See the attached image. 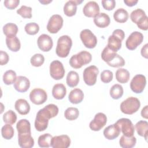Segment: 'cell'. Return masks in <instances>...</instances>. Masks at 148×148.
<instances>
[{"label":"cell","instance_id":"cell-50","mask_svg":"<svg viewBox=\"0 0 148 148\" xmlns=\"http://www.w3.org/2000/svg\"><path fill=\"white\" fill-rule=\"evenodd\" d=\"M147 47H148V44H145L142 48L140 53L142 57H143L145 58H148V54H147Z\"/></svg>","mask_w":148,"mask_h":148},{"label":"cell","instance_id":"cell-25","mask_svg":"<svg viewBox=\"0 0 148 148\" xmlns=\"http://www.w3.org/2000/svg\"><path fill=\"white\" fill-rule=\"evenodd\" d=\"M84 98V93L80 88H74L69 92L68 99L73 104H78L80 103Z\"/></svg>","mask_w":148,"mask_h":148},{"label":"cell","instance_id":"cell-42","mask_svg":"<svg viewBox=\"0 0 148 148\" xmlns=\"http://www.w3.org/2000/svg\"><path fill=\"white\" fill-rule=\"evenodd\" d=\"M17 13L24 18H31L32 17V8L29 6L22 5L17 10Z\"/></svg>","mask_w":148,"mask_h":148},{"label":"cell","instance_id":"cell-41","mask_svg":"<svg viewBox=\"0 0 148 148\" xmlns=\"http://www.w3.org/2000/svg\"><path fill=\"white\" fill-rule=\"evenodd\" d=\"M145 16H146V14L145 11L142 9L138 8L131 12L130 14V18L133 23L136 24V23Z\"/></svg>","mask_w":148,"mask_h":148},{"label":"cell","instance_id":"cell-6","mask_svg":"<svg viewBox=\"0 0 148 148\" xmlns=\"http://www.w3.org/2000/svg\"><path fill=\"white\" fill-rule=\"evenodd\" d=\"M140 106L139 100L134 97L127 98L120 104V110L122 113L126 114H132L136 112Z\"/></svg>","mask_w":148,"mask_h":148},{"label":"cell","instance_id":"cell-7","mask_svg":"<svg viewBox=\"0 0 148 148\" xmlns=\"http://www.w3.org/2000/svg\"><path fill=\"white\" fill-rule=\"evenodd\" d=\"M98 73L99 69L95 65H90L86 68L83 73L84 83L90 86L94 85L96 83Z\"/></svg>","mask_w":148,"mask_h":148},{"label":"cell","instance_id":"cell-51","mask_svg":"<svg viewBox=\"0 0 148 148\" xmlns=\"http://www.w3.org/2000/svg\"><path fill=\"white\" fill-rule=\"evenodd\" d=\"M141 116L144 119L148 118V106L146 105L141 110Z\"/></svg>","mask_w":148,"mask_h":148},{"label":"cell","instance_id":"cell-52","mask_svg":"<svg viewBox=\"0 0 148 148\" xmlns=\"http://www.w3.org/2000/svg\"><path fill=\"white\" fill-rule=\"evenodd\" d=\"M138 1V0H124V3L130 7H132L133 6H135L137 3Z\"/></svg>","mask_w":148,"mask_h":148},{"label":"cell","instance_id":"cell-28","mask_svg":"<svg viewBox=\"0 0 148 148\" xmlns=\"http://www.w3.org/2000/svg\"><path fill=\"white\" fill-rule=\"evenodd\" d=\"M16 128L18 134H31V124L29 121L27 119L20 120L16 124Z\"/></svg>","mask_w":148,"mask_h":148},{"label":"cell","instance_id":"cell-2","mask_svg":"<svg viewBox=\"0 0 148 148\" xmlns=\"http://www.w3.org/2000/svg\"><path fill=\"white\" fill-rule=\"evenodd\" d=\"M101 58L109 66L112 67H121L125 65L124 58L107 46L103 49L101 53Z\"/></svg>","mask_w":148,"mask_h":148},{"label":"cell","instance_id":"cell-19","mask_svg":"<svg viewBox=\"0 0 148 148\" xmlns=\"http://www.w3.org/2000/svg\"><path fill=\"white\" fill-rule=\"evenodd\" d=\"M13 86L16 91L20 92H25L30 87V82L25 76H18L17 77Z\"/></svg>","mask_w":148,"mask_h":148},{"label":"cell","instance_id":"cell-24","mask_svg":"<svg viewBox=\"0 0 148 148\" xmlns=\"http://www.w3.org/2000/svg\"><path fill=\"white\" fill-rule=\"evenodd\" d=\"M94 23L99 28H105L110 24V19L105 13H100L94 17Z\"/></svg>","mask_w":148,"mask_h":148},{"label":"cell","instance_id":"cell-26","mask_svg":"<svg viewBox=\"0 0 148 148\" xmlns=\"http://www.w3.org/2000/svg\"><path fill=\"white\" fill-rule=\"evenodd\" d=\"M66 94L65 86L62 83H57L54 85L52 88V95L56 99H63Z\"/></svg>","mask_w":148,"mask_h":148},{"label":"cell","instance_id":"cell-32","mask_svg":"<svg viewBox=\"0 0 148 148\" xmlns=\"http://www.w3.org/2000/svg\"><path fill=\"white\" fill-rule=\"evenodd\" d=\"M130 77V72L124 68H119L116 72V79L120 83H126Z\"/></svg>","mask_w":148,"mask_h":148},{"label":"cell","instance_id":"cell-1","mask_svg":"<svg viewBox=\"0 0 148 148\" xmlns=\"http://www.w3.org/2000/svg\"><path fill=\"white\" fill-rule=\"evenodd\" d=\"M58 108L57 105L50 103L40 109L36 116L35 128L39 132L43 131L48 127L50 119L56 117L58 113Z\"/></svg>","mask_w":148,"mask_h":148},{"label":"cell","instance_id":"cell-17","mask_svg":"<svg viewBox=\"0 0 148 148\" xmlns=\"http://www.w3.org/2000/svg\"><path fill=\"white\" fill-rule=\"evenodd\" d=\"M38 46L43 51H50L53 46L52 38L47 34L40 35L37 40Z\"/></svg>","mask_w":148,"mask_h":148},{"label":"cell","instance_id":"cell-37","mask_svg":"<svg viewBox=\"0 0 148 148\" xmlns=\"http://www.w3.org/2000/svg\"><path fill=\"white\" fill-rule=\"evenodd\" d=\"M16 78V73L13 70H8L6 71L3 75V81L6 85L14 84Z\"/></svg>","mask_w":148,"mask_h":148},{"label":"cell","instance_id":"cell-23","mask_svg":"<svg viewBox=\"0 0 148 148\" xmlns=\"http://www.w3.org/2000/svg\"><path fill=\"white\" fill-rule=\"evenodd\" d=\"M14 108L17 112L21 115L27 114L30 110V105L27 100L18 99L14 103Z\"/></svg>","mask_w":148,"mask_h":148},{"label":"cell","instance_id":"cell-48","mask_svg":"<svg viewBox=\"0 0 148 148\" xmlns=\"http://www.w3.org/2000/svg\"><path fill=\"white\" fill-rule=\"evenodd\" d=\"M147 24H148V18H147V16H144L143 18H142L137 23L136 25L138 26V27L142 29V30H144V31H146L148 29V26H147Z\"/></svg>","mask_w":148,"mask_h":148},{"label":"cell","instance_id":"cell-3","mask_svg":"<svg viewBox=\"0 0 148 148\" xmlns=\"http://www.w3.org/2000/svg\"><path fill=\"white\" fill-rule=\"evenodd\" d=\"M72 46V40L69 36L62 35L60 36L57 40L56 49V54L59 57H66L69 54Z\"/></svg>","mask_w":148,"mask_h":148},{"label":"cell","instance_id":"cell-53","mask_svg":"<svg viewBox=\"0 0 148 148\" xmlns=\"http://www.w3.org/2000/svg\"><path fill=\"white\" fill-rule=\"evenodd\" d=\"M39 2L42 3V4H44V5H47L50 2H52L51 0H49V1H39Z\"/></svg>","mask_w":148,"mask_h":148},{"label":"cell","instance_id":"cell-31","mask_svg":"<svg viewBox=\"0 0 148 148\" xmlns=\"http://www.w3.org/2000/svg\"><path fill=\"white\" fill-rule=\"evenodd\" d=\"M128 13L124 8H119L113 14V18L114 20L120 23H124L128 19Z\"/></svg>","mask_w":148,"mask_h":148},{"label":"cell","instance_id":"cell-16","mask_svg":"<svg viewBox=\"0 0 148 148\" xmlns=\"http://www.w3.org/2000/svg\"><path fill=\"white\" fill-rule=\"evenodd\" d=\"M70 145V138L66 135H62L53 137L50 146L53 148H68Z\"/></svg>","mask_w":148,"mask_h":148},{"label":"cell","instance_id":"cell-34","mask_svg":"<svg viewBox=\"0 0 148 148\" xmlns=\"http://www.w3.org/2000/svg\"><path fill=\"white\" fill-rule=\"evenodd\" d=\"M3 32L6 37L16 36L18 32V27L12 23H7L3 27Z\"/></svg>","mask_w":148,"mask_h":148},{"label":"cell","instance_id":"cell-8","mask_svg":"<svg viewBox=\"0 0 148 148\" xmlns=\"http://www.w3.org/2000/svg\"><path fill=\"white\" fill-rule=\"evenodd\" d=\"M80 38L84 46L88 49H93L97 44L96 36L88 29L82 30L80 33Z\"/></svg>","mask_w":148,"mask_h":148},{"label":"cell","instance_id":"cell-40","mask_svg":"<svg viewBox=\"0 0 148 148\" xmlns=\"http://www.w3.org/2000/svg\"><path fill=\"white\" fill-rule=\"evenodd\" d=\"M3 120L5 123L12 125L17 120V115L14 111L9 110L3 115Z\"/></svg>","mask_w":148,"mask_h":148},{"label":"cell","instance_id":"cell-13","mask_svg":"<svg viewBox=\"0 0 148 148\" xmlns=\"http://www.w3.org/2000/svg\"><path fill=\"white\" fill-rule=\"evenodd\" d=\"M120 128L124 135L126 136H134L135 133V127L132 121L127 118H121L119 119L116 123Z\"/></svg>","mask_w":148,"mask_h":148},{"label":"cell","instance_id":"cell-10","mask_svg":"<svg viewBox=\"0 0 148 148\" xmlns=\"http://www.w3.org/2000/svg\"><path fill=\"white\" fill-rule=\"evenodd\" d=\"M146 84V77L141 74L135 75L130 82V88L131 90L136 93L139 94L143 92Z\"/></svg>","mask_w":148,"mask_h":148},{"label":"cell","instance_id":"cell-44","mask_svg":"<svg viewBox=\"0 0 148 148\" xmlns=\"http://www.w3.org/2000/svg\"><path fill=\"white\" fill-rule=\"evenodd\" d=\"M45 62L44 56L40 53L35 54L32 56L30 60V62L31 65L35 67L40 66Z\"/></svg>","mask_w":148,"mask_h":148},{"label":"cell","instance_id":"cell-30","mask_svg":"<svg viewBox=\"0 0 148 148\" xmlns=\"http://www.w3.org/2000/svg\"><path fill=\"white\" fill-rule=\"evenodd\" d=\"M136 143V139L135 136H126L122 135L119 140L120 146L123 148H132Z\"/></svg>","mask_w":148,"mask_h":148},{"label":"cell","instance_id":"cell-21","mask_svg":"<svg viewBox=\"0 0 148 148\" xmlns=\"http://www.w3.org/2000/svg\"><path fill=\"white\" fill-rule=\"evenodd\" d=\"M83 1L82 0H71L67 1L65 3L63 8L64 14L68 17H72L75 15L77 10V5L82 3Z\"/></svg>","mask_w":148,"mask_h":148},{"label":"cell","instance_id":"cell-4","mask_svg":"<svg viewBox=\"0 0 148 148\" xmlns=\"http://www.w3.org/2000/svg\"><path fill=\"white\" fill-rule=\"evenodd\" d=\"M92 60L90 53L87 51H81L76 54L73 55L69 60V65L75 69L82 68L83 65L89 64Z\"/></svg>","mask_w":148,"mask_h":148},{"label":"cell","instance_id":"cell-35","mask_svg":"<svg viewBox=\"0 0 148 148\" xmlns=\"http://www.w3.org/2000/svg\"><path fill=\"white\" fill-rule=\"evenodd\" d=\"M109 93L110 95L113 99H118L120 98L123 95V88L121 85L119 84H115L111 87Z\"/></svg>","mask_w":148,"mask_h":148},{"label":"cell","instance_id":"cell-38","mask_svg":"<svg viewBox=\"0 0 148 148\" xmlns=\"http://www.w3.org/2000/svg\"><path fill=\"white\" fill-rule=\"evenodd\" d=\"M14 131L11 124H6L1 128V134L2 137L7 140H9L14 136Z\"/></svg>","mask_w":148,"mask_h":148},{"label":"cell","instance_id":"cell-27","mask_svg":"<svg viewBox=\"0 0 148 148\" xmlns=\"http://www.w3.org/2000/svg\"><path fill=\"white\" fill-rule=\"evenodd\" d=\"M6 44L8 48L13 52L18 51L21 47V43L20 40L16 36L6 37Z\"/></svg>","mask_w":148,"mask_h":148},{"label":"cell","instance_id":"cell-22","mask_svg":"<svg viewBox=\"0 0 148 148\" xmlns=\"http://www.w3.org/2000/svg\"><path fill=\"white\" fill-rule=\"evenodd\" d=\"M18 143L22 148H31L34 146V140L31 134H18Z\"/></svg>","mask_w":148,"mask_h":148},{"label":"cell","instance_id":"cell-49","mask_svg":"<svg viewBox=\"0 0 148 148\" xmlns=\"http://www.w3.org/2000/svg\"><path fill=\"white\" fill-rule=\"evenodd\" d=\"M0 60H1V65H3L6 64L9 60V57L8 54L3 50H1L0 51Z\"/></svg>","mask_w":148,"mask_h":148},{"label":"cell","instance_id":"cell-47","mask_svg":"<svg viewBox=\"0 0 148 148\" xmlns=\"http://www.w3.org/2000/svg\"><path fill=\"white\" fill-rule=\"evenodd\" d=\"M20 3L19 0H5L3 2L5 6L10 10L14 9L17 7Z\"/></svg>","mask_w":148,"mask_h":148},{"label":"cell","instance_id":"cell-20","mask_svg":"<svg viewBox=\"0 0 148 148\" xmlns=\"http://www.w3.org/2000/svg\"><path fill=\"white\" fill-rule=\"evenodd\" d=\"M120 132L121 130L119 126L114 123L106 127L103 133L105 138L108 140H113L119 136Z\"/></svg>","mask_w":148,"mask_h":148},{"label":"cell","instance_id":"cell-45","mask_svg":"<svg viewBox=\"0 0 148 148\" xmlns=\"http://www.w3.org/2000/svg\"><path fill=\"white\" fill-rule=\"evenodd\" d=\"M113 72L109 70H104L101 73V80L104 83H108L113 79Z\"/></svg>","mask_w":148,"mask_h":148},{"label":"cell","instance_id":"cell-12","mask_svg":"<svg viewBox=\"0 0 148 148\" xmlns=\"http://www.w3.org/2000/svg\"><path fill=\"white\" fill-rule=\"evenodd\" d=\"M143 40V34L138 31H134L130 35L125 41L126 47L130 50H134L142 43Z\"/></svg>","mask_w":148,"mask_h":148},{"label":"cell","instance_id":"cell-43","mask_svg":"<svg viewBox=\"0 0 148 148\" xmlns=\"http://www.w3.org/2000/svg\"><path fill=\"white\" fill-rule=\"evenodd\" d=\"M24 30L27 34L34 35L39 32V26L36 23H29L25 25Z\"/></svg>","mask_w":148,"mask_h":148},{"label":"cell","instance_id":"cell-9","mask_svg":"<svg viewBox=\"0 0 148 148\" xmlns=\"http://www.w3.org/2000/svg\"><path fill=\"white\" fill-rule=\"evenodd\" d=\"M50 75L55 80L62 79L65 75V69L63 64L58 60H54L50 64Z\"/></svg>","mask_w":148,"mask_h":148},{"label":"cell","instance_id":"cell-36","mask_svg":"<svg viewBox=\"0 0 148 148\" xmlns=\"http://www.w3.org/2000/svg\"><path fill=\"white\" fill-rule=\"evenodd\" d=\"M52 138L51 134L48 133L40 135L38 139V144L39 146L40 147H49L50 146Z\"/></svg>","mask_w":148,"mask_h":148},{"label":"cell","instance_id":"cell-11","mask_svg":"<svg viewBox=\"0 0 148 148\" xmlns=\"http://www.w3.org/2000/svg\"><path fill=\"white\" fill-rule=\"evenodd\" d=\"M63 18L59 14H53L49 18L47 24V29L51 34L57 33L63 25Z\"/></svg>","mask_w":148,"mask_h":148},{"label":"cell","instance_id":"cell-33","mask_svg":"<svg viewBox=\"0 0 148 148\" xmlns=\"http://www.w3.org/2000/svg\"><path fill=\"white\" fill-rule=\"evenodd\" d=\"M67 85L70 87H76L79 82V76L78 73L73 71L68 72L66 79Z\"/></svg>","mask_w":148,"mask_h":148},{"label":"cell","instance_id":"cell-5","mask_svg":"<svg viewBox=\"0 0 148 148\" xmlns=\"http://www.w3.org/2000/svg\"><path fill=\"white\" fill-rule=\"evenodd\" d=\"M125 33L120 29H116L113 31L112 35L109 36L108 39L107 47L111 50L117 52L121 47V42L124 39Z\"/></svg>","mask_w":148,"mask_h":148},{"label":"cell","instance_id":"cell-46","mask_svg":"<svg viewBox=\"0 0 148 148\" xmlns=\"http://www.w3.org/2000/svg\"><path fill=\"white\" fill-rule=\"evenodd\" d=\"M101 3L103 8L107 10H112L116 6V1L114 0H102Z\"/></svg>","mask_w":148,"mask_h":148},{"label":"cell","instance_id":"cell-18","mask_svg":"<svg viewBox=\"0 0 148 148\" xmlns=\"http://www.w3.org/2000/svg\"><path fill=\"white\" fill-rule=\"evenodd\" d=\"M99 6L95 1L87 2L83 8L84 15L88 17H95L99 13Z\"/></svg>","mask_w":148,"mask_h":148},{"label":"cell","instance_id":"cell-15","mask_svg":"<svg viewBox=\"0 0 148 148\" xmlns=\"http://www.w3.org/2000/svg\"><path fill=\"white\" fill-rule=\"evenodd\" d=\"M107 117L106 116L101 112L97 113L94 119L90 123V128L94 131H98L101 130L106 124Z\"/></svg>","mask_w":148,"mask_h":148},{"label":"cell","instance_id":"cell-29","mask_svg":"<svg viewBox=\"0 0 148 148\" xmlns=\"http://www.w3.org/2000/svg\"><path fill=\"white\" fill-rule=\"evenodd\" d=\"M135 129L138 134L140 136L144 137L145 140H147L148 134V123L144 120L139 121L135 124Z\"/></svg>","mask_w":148,"mask_h":148},{"label":"cell","instance_id":"cell-14","mask_svg":"<svg viewBox=\"0 0 148 148\" xmlns=\"http://www.w3.org/2000/svg\"><path fill=\"white\" fill-rule=\"evenodd\" d=\"M29 99L35 105H41L46 101L47 95L43 89L35 88L30 92Z\"/></svg>","mask_w":148,"mask_h":148},{"label":"cell","instance_id":"cell-39","mask_svg":"<svg viewBox=\"0 0 148 148\" xmlns=\"http://www.w3.org/2000/svg\"><path fill=\"white\" fill-rule=\"evenodd\" d=\"M79 111L77 108H73V107H69L68 108L65 112H64V116L66 119L72 121L75 120L79 117Z\"/></svg>","mask_w":148,"mask_h":148}]
</instances>
